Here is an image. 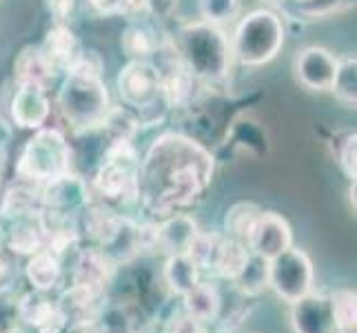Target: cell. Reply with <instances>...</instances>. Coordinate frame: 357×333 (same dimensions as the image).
I'll return each instance as SVG.
<instances>
[{"mask_svg":"<svg viewBox=\"0 0 357 333\" xmlns=\"http://www.w3.org/2000/svg\"><path fill=\"white\" fill-rule=\"evenodd\" d=\"M215 158L184 133L158 135L138 167L135 202L160 220L191 207L213 180Z\"/></svg>","mask_w":357,"mask_h":333,"instance_id":"obj_1","label":"cell"},{"mask_svg":"<svg viewBox=\"0 0 357 333\" xmlns=\"http://www.w3.org/2000/svg\"><path fill=\"white\" fill-rule=\"evenodd\" d=\"M176 49L182 63L200 82L215 84L229 78L233 65L231 40L218 24L206 20L182 24Z\"/></svg>","mask_w":357,"mask_h":333,"instance_id":"obj_2","label":"cell"},{"mask_svg":"<svg viewBox=\"0 0 357 333\" xmlns=\"http://www.w3.org/2000/svg\"><path fill=\"white\" fill-rule=\"evenodd\" d=\"M73 151L60 129L40 127L24 142L16 160V178L29 187H43L71 171Z\"/></svg>","mask_w":357,"mask_h":333,"instance_id":"obj_3","label":"cell"},{"mask_svg":"<svg viewBox=\"0 0 357 333\" xmlns=\"http://www.w3.org/2000/svg\"><path fill=\"white\" fill-rule=\"evenodd\" d=\"M284 24L271 9L249 11L231 38V54L244 67H262L271 63L284 47Z\"/></svg>","mask_w":357,"mask_h":333,"instance_id":"obj_4","label":"cell"},{"mask_svg":"<svg viewBox=\"0 0 357 333\" xmlns=\"http://www.w3.org/2000/svg\"><path fill=\"white\" fill-rule=\"evenodd\" d=\"M112 107L102 78L67 73L58 89V109L69 127L78 133H89L100 127L105 114Z\"/></svg>","mask_w":357,"mask_h":333,"instance_id":"obj_5","label":"cell"},{"mask_svg":"<svg viewBox=\"0 0 357 333\" xmlns=\"http://www.w3.org/2000/svg\"><path fill=\"white\" fill-rule=\"evenodd\" d=\"M138 167L140 156L131 140H109L100 165L91 178V189L105 202H135Z\"/></svg>","mask_w":357,"mask_h":333,"instance_id":"obj_6","label":"cell"},{"mask_svg":"<svg viewBox=\"0 0 357 333\" xmlns=\"http://www.w3.org/2000/svg\"><path fill=\"white\" fill-rule=\"evenodd\" d=\"M315 271L306 251L289 246L278 258L268 260V287L275 291L280 300L289 304L298 302L306 293L313 291Z\"/></svg>","mask_w":357,"mask_h":333,"instance_id":"obj_7","label":"cell"},{"mask_svg":"<svg viewBox=\"0 0 357 333\" xmlns=\"http://www.w3.org/2000/svg\"><path fill=\"white\" fill-rule=\"evenodd\" d=\"M116 84L120 101L133 111L149 114L158 105L167 107L162 96V80H160V73L151 60H129L120 69Z\"/></svg>","mask_w":357,"mask_h":333,"instance_id":"obj_8","label":"cell"},{"mask_svg":"<svg viewBox=\"0 0 357 333\" xmlns=\"http://www.w3.org/2000/svg\"><path fill=\"white\" fill-rule=\"evenodd\" d=\"M63 329L73 327H93L107 309V295L102 289L69 285L56 298Z\"/></svg>","mask_w":357,"mask_h":333,"instance_id":"obj_9","label":"cell"},{"mask_svg":"<svg viewBox=\"0 0 357 333\" xmlns=\"http://www.w3.org/2000/svg\"><path fill=\"white\" fill-rule=\"evenodd\" d=\"M40 209L54 214L78 216L80 209L91 202V187L76 174H65L38 187Z\"/></svg>","mask_w":357,"mask_h":333,"instance_id":"obj_10","label":"cell"},{"mask_svg":"<svg viewBox=\"0 0 357 333\" xmlns=\"http://www.w3.org/2000/svg\"><path fill=\"white\" fill-rule=\"evenodd\" d=\"M246 246L253 256L273 260L282 251L293 246V229L289 220L278 212H260L249 238H246Z\"/></svg>","mask_w":357,"mask_h":333,"instance_id":"obj_11","label":"cell"},{"mask_svg":"<svg viewBox=\"0 0 357 333\" xmlns=\"http://www.w3.org/2000/svg\"><path fill=\"white\" fill-rule=\"evenodd\" d=\"M337 69V56L324 47H304L293 60L295 80L309 91H328Z\"/></svg>","mask_w":357,"mask_h":333,"instance_id":"obj_12","label":"cell"},{"mask_svg":"<svg viewBox=\"0 0 357 333\" xmlns=\"http://www.w3.org/2000/svg\"><path fill=\"white\" fill-rule=\"evenodd\" d=\"M11 122L20 129H40L47 125L52 116V103H49L47 89L36 84H16L14 98L9 105Z\"/></svg>","mask_w":357,"mask_h":333,"instance_id":"obj_13","label":"cell"},{"mask_svg":"<svg viewBox=\"0 0 357 333\" xmlns=\"http://www.w3.org/2000/svg\"><path fill=\"white\" fill-rule=\"evenodd\" d=\"M291 327L295 333H337L328 295L311 291L298 302H293Z\"/></svg>","mask_w":357,"mask_h":333,"instance_id":"obj_14","label":"cell"},{"mask_svg":"<svg viewBox=\"0 0 357 333\" xmlns=\"http://www.w3.org/2000/svg\"><path fill=\"white\" fill-rule=\"evenodd\" d=\"M114 271H116V265L109 260L96 244L78 246L76 258H73V265H71V285L107 291L109 282L114 278Z\"/></svg>","mask_w":357,"mask_h":333,"instance_id":"obj_15","label":"cell"},{"mask_svg":"<svg viewBox=\"0 0 357 333\" xmlns=\"http://www.w3.org/2000/svg\"><path fill=\"white\" fill-rule=\"evenodd\" d=\"M38 47L45 60L49 63V67L56 73H67L76 65V60L80 58L84 49L78 40V36L73 34L67 24H54V27L45 34V40Z\"/></svg>","mask_w":357,"mask_h":333,"instance_id":"obj_16","label":"cell"},{"mask_svg":"<svg viewBox=\"0 0 357 333\" xmlns=\"http://www.w3.org/2000/svg\"><path fill=\"white\" fill-rule=\"evenodd\" d=\"M200 231L198 222L187 214H171L158 220V244L155 251L165 256H176L187 251L189 242Z\"/></svg>","mask_w":357,"mask_h":333,"instance_id":"obj_17","label":"cell"},{"mask_svg":"<svg viewBox=\"0 0 357 333\" xmlns=\"http://www.w3.org/2000/svg\"><path fill=\"white\" fill-rule=\"evenodd\" d=\"M18 316H20V323L33 327L36 331L52 329V327L63 329L58 302L54 298H49L47 291L31 289L27 293L18 295Z\"/></svg>","mask_w":357,"mask_h":333,"instance_id":"obj_18","label":"cell"},{"mask_svg":"<svg viewBox=\"0 0 357 333\" xmlns=\"http://www.w3.org/2000/svg\"><path fill=\"white\" fill-rule=\"evenodd\" d=\"M135 227H138V222L135 220H131L127 216H118L114 220L112 229H109L107 236L102 238V242L98 244V249H100L116 267L122 262L133 260V258L140 253Z\"/></svg>","mask_w":357,"mask_h":333,"instance_id":"obj_19","label":"cell"},{"mask_svg":"<svg viewBox=\"0 0 357 333\" xmlns=\"http://www.w3.org/2000/svg\"><path fill=\"white\" fill-rule=\"evenodd\" d=\"M182 311L204 325L218 323L222 313V293L211 280H200L189 293L182 295Z\"/></svg>","mask_w":357,"mask_h":333,"instance_id":"obj_20","label":"cell"},{"mask_svg":"<svg viewBox=\"0 0 357 333\" xmlns=\"http://www.w3.org/2000/svg\"><path fill=\"white\" fill-rule=\"evenodd\" d=\"M14 78H16V84H36V87L49 89V84L58 78V73L49 67L40 47L29 45V47H24L16 58Z\"/></svg>","mask_w":357,"mask_h":333,"instance_id":"obj_21","label":"cell"},{"mask_svg":"<svg viewBox=\"0 0 357 333\" xmlns=\"http://www.w3.org/2000/svg\"><path fill=\"white\" fill-rule=\"evenodd\" d=\"M5 246L16 258L18 256L29 258L36 251L45 249V233L38 222V214L11 222L9 229H5Z\"/></svg>","mask_w":357,"mask_h":333,"instance_id":"obj_22","label":"cell"},{"mask_svg":"<svg viewBox=\"0 0 357 333\" xmlns=\"http://www.w3.org/2000/svg\"><path fill=\"white\" fill-rule=\"evenodd\" d=\"M24 278L33 289L52 293L63 280V260L47 249L36 251L24 262Z\"/></svg>","mask_w":357,"mask_h":333,"instance_id":"obj_23","label":"cell"},{"mask_svg":"<svg viewBox=\"0 0 357 333\" xmlns=\"http://www.w3.org/2000/svg\"><path fill=\"white\" fill-rule=\"evenodd\" d=\"M251 251L242 240L236 238H227L222 236L218 242V249L213 256V265L211 271L222 280H236L240 276V271L244 269V265L249 262Z\"/></svg>","mask_w":357,"mask_h":333,"instance_id":"obj_24","label":"cell"},{"mask_svg":"<svg viewBox=\"0 0 357 333\" xmlns=\"http://www.w3.org/2000/svg\"><path fill=\"white\" fill-rule=\"evenodd\" d=\"M40 212L38 202V189L29 187V184H14L5 191V195H0V220L14 222L22 218H31Z\"/></svg>","mask_w":357,"mask_h":333,"instance_id":"obj_25","label":"cell"},{"mask_svg":"<svg viewBox=\"0 0 357 333\" xmlns=\"http://www.w3.org/2000/svg\"><path fill=\"white\" fill-rule=\"evenodd\" d=\"M162 278L167 282L169 291L182 298L184 293H189L202 280V271L184 253H176V256H167Z\"/></svg>","mask_w":357,"mask_h":333,"instance_id":"obj_26","label":"cell"},{"mask_svg":"<svg viewBox=\"0 0 357 333\" xmlns=\"http://www.w3.org/2000/svg\"><path fill=\"white\" fill-rule=\"evenodd\" d=\"M158 45L160 40L155 38L153 29L142 20H131L120 38V47L129 60H151Z\"/></svg>","mask_w":357,"mask_h":333,"instance_id":"obj_27","label":"cell"},{"mask_svg":"<svg viewBox=\"0 0 357 333\" xmlns=\"http://www.w3.org/2000/svg\"><path fill=\"white\" fill-rule=\"evenodd\" d=\"M328 91H333V96L344 107L355 109L357 105V58L355 54L337 56V69H335V76Z\"/></svg>","mask_w":357,"mask_h":333,"instance_id":"obj_28","label":"cell"},{"mask_svg":"<svg viewBox=\"0 0 357 333\" xmlns=\"http://www.w3.org/2000/svg\"><path fill=\"white\" fill-rule=\"evenodd\" d=\"M260 212L262 209L253 202H236L233 207H229L222 220V236L242 240L246 244V238H249Z\"/></svg>","mask_w":357,"mask_h":333,"instance_id":"obj_29","label":"cell"},{"mask_svg":"<svg viewBox=\"0 0 357 333\" xmlns=\"http://www.w3.org/2000/svg\"><path fill=\"white\" fill-rule=\"evenodd\" d=\"M233 285L244 298H257L268 287V260L251 253L249 262L244 265L240 276L233 280Z\"/></svg>","mask_w":357,"mask_h":333,"instance_id":"obj_30","label":"cell"},{"mask_svg":"<svg viewBox=\"0 0 357 333\" xmlns=\"http://www.w3.org/2000/svg\"><path fill=\"white\" fill-rule=\"evenodd\" d=\"M138 129H140V120L133 116L131 109L109 107L100 127L96 131H102L107 135V140H133V135Z\"/></svg>","mask_w":357,"mask_h":333,"instance_id":"obj_31","label":"cell"},{"mask_svg":"<svg viewBox=\"0 0 357 333\" xmlns=\"http://www.w3.org/2000/svg\"><path fill=\"white\" fill-rule=\"evenodd\" d=\"M331 313L337 333H355L357 327V293L355 289H335L328 293Z\"/></svg>","mask_w":357,"mask_h":333,"instance_id":"obj_32","label":"cell"},{"mask_svg":"<svg viewBox=\"0 0 357 333\" xmlns=\"http://www.w3.org/2000/svg\"><path fill=\"white\" fill-rule=\"evenodd\" d=\"M220 238H222V233H218V231H198L193 236V240L189 242L184 256H187L200 271L211 269Z\"/></svg>","mask_w":357,"mask_h":333,"instance_id":"obj_33","label":"cell"},{"mask_svg":"<svg viewBox=\"0 0 357 333\" xmlns=\"http://www.w3.org/2000/svg\"><path fill=\"white\" fill-rule=\"evenodd\" d=\"M240 0H198V9L202 16L200 20L218 24V27L236 20L240 16Z\"/></svg>","mask_w":357,"mask_h":333,"instance_id":"obj_34","label":"cell"},{"mask_svg":"<svg viewBox=\"0 0 357 333\" xmlns=\"http://www.w3.org/2000/svg\"><path fill=\"white\" fill-rule=\"evenodd\" d=\"M337 167L347 180L355 182L357 178V135L355 131H344L337 147Z\"/></svg>","mask_w":357,"mask_h":333,"instance_id":"obj_35","label":"cell"},{"mask_svg":"<svg viewBox=\"0 0 357 333\" xmlns=\"http://www.w3.org/2000/svg\"><path fill=\"white\" fill-rule=\"evenodd\" d=\"M20 327L18 316V295L11 291H0V333Z\"/></svg>","mask_w":357,"mask_h":333,"instance_id":"obj_36","label":"cell"},{"mask_svg":"<svg viewBox=\"0 0 357 333\" xmlns=\"http://www.w3.org/2000/svg\"><path fill=\"white\" fill-rule=\"evenodd\" d=\"M18 282V265L16 256L9 251H0V291H11Z\"/></svg>","mask_w":357,"mask_h":333,"instance_id":"obj_37","label":"cell"},{"mask_svg":"<svg viewBox=\"0 0 357 333\" xmlns=\"http://www.w3.org/2000/svg\"><path fill=\"white\" fill-rule=\"evenodd\" d=\"M165 333H206V325L182 311L180 316H174L169 320Z\"/></svg>","mask_w":357,"mask_h":333,"instance_id":"obj_38","label":"cell"},{"mask_svg":"<svg viewBox=\"0 0 357 333\" xmlns=\"http://www.w3.org/2000/svg\"><path fill=\"white\" fill-rule=\"evenodd\" d=\"M76 5L78 0H47V7L52 11L56 24H67L76 14Z\"/></svg>","mask_w":357,"mask_h":333,"instance_id":"obj_39","label":"cell"},{"mask_svg":"<svg viewBox=\"0 0 357 333\" xmlns=\"http://www.w3.org/2000/svg\"><path fill=\"white\" fill-rule=\"evenodd\" d=\"M98 16H120V0H84Z\"/></svg>","mask_w":357,"mask_h":333,"instance_id":"obj_40","label":"cell"},{"mask_svg":"<svg viewBox=\"0 0 357 333\" xmlns=\"http://www.w3.org/2000/svg\"><path fill=\"white\" fill-rule=\"evenodd\" d=\"M9 140H11V127L0 118V156H3V151L7 149Z\"/></svg>","mask_w":357,"mask_h":333,"instance_id":"obj_41","label":"cell"},{"mask_svg":"<svg viewBox=\"0 0 357 333\" xmlns=\"http://www.w3.org/2000/svg\"><path fill=\"white\" fill-rule=\"evenodd\" d=\"M63 333H100L98 327H73V329H63Z\"/></svg>","mask_w":357,"mask_h":333,"instance_id":"obj_42","label":"cell"},{"mask_svg":"<svg viewBox=\"0 0 357 333\" xmlns=\"http://www.w3.org/2000/svg\"><path fill=\"white\" fill-rule=\"evenodd\" d=\"M291 3H295V5H298V7H311V5H315L317 3V0H291Z\"/></svg>","mask_w":357,"mask_h":333,"instance_id":"obj_43","label":"cell"},{"mask_svg":"<svg viewBox=\"0 0 357 333\" xmlns=\"http://www.w3.org/2000/svg\"><path fill=\"white\" fill-rule=\"evenodd\" d=\"M5 249V227H3V222H0V251Z\"/></svg>","mask_w":357,"mask_h":333,"instance_id":"obj_44","label":"cell"},{"mask_svg":"<svg viewBox=\"0 0 357 333\" xmlns=\"http://www.w3.org/2000/svg\"><path fill=\"white\" fill-rule=\"evenodd\" d=\"M38 333H63V329H56V327H52V329H40Z\"/></svg>","mask_w":357,"mask_h":333,"instance_id":"obj_45","label":"cell"},{"mask_svg":"<svg viewBox=\"0 0 357 333\" xmlns=\"http://www.w3.org/2000/svg\"><path fill=\"white\" fill-rule=\"evenodd\" d=\"M7 333H27V329H22V327H16V329H11Z\"/></svg>","mask_w":357,"mask_h":333,"instance_id":"obj_46","label":"cell"},{"mask_svg":"<svg viewBox=\"0 0 357 333\" xmlns=\"http://www.w3.org/2000/svg\"><path fill=\"white\" fill-rule=\"evenodd\" d=\"M0 187H3V171H0Z\"/></svg>","mask_w":357,"mask_h":333,"instance_id":"obj_47","label":"cell"}]
</instances>
